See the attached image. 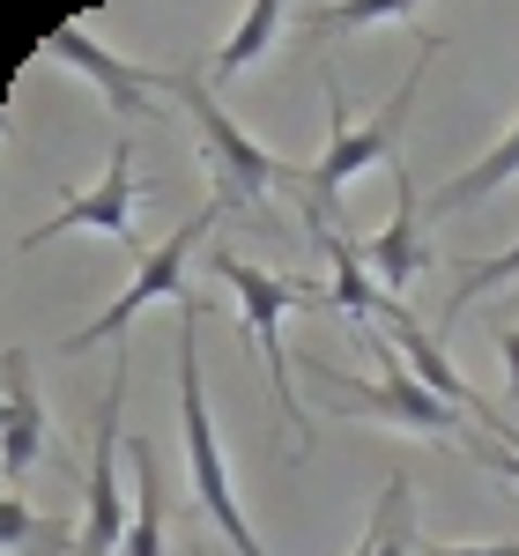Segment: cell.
Wrapping results in <instances>:
<instances>
[{
    "mask_svg": "<svg viewBox=\"0 0 519 556\" xmlns=\"http://www.w3.org/2000/svg\"><path fill=\"white\" fill-rule=\"evenodd\" d=\"M201 319L208 304L186 298L178 304V438H186V475H193V497L216 527L223 542L238 556H267L245 513H238V490H230V460H223V438H216V416H208V386H201Z\"/></svg>",
    "mask_w": 519,
    "mask_h": 556,
    "instance_id": "2",
    "label": "cell"
},
{
    "mask_svg": "<svg viewBox=\"0 0 519 556\" xmlns=\"http://www.w3.org/2000/svg\"><path fill=\"white\" fill-rule=\"evenodd\" d=\"M216 223H223L216 208L186 215V223H178L172 238H164L156 253H149L141 267H134V282H127V290H119L112 304H104L97 319H83L75 334H60V356H83L89 342H119V334H127L134 319H141L149 304H164V298H172V304H186V298H193V290H186V260H193V245H201V238H208Z\"/></svg>",
    "mask_w": 519,
    "mask_h": 556,
    "instance_id": "5",
    "label": "cell"
},
{
    "mask_svg": "<svg viewBox=\"0 0 519 556\" xmlns=\"http://www.w3.org/2000/svg\"><path fill=\"white\" fill-rule=\"evenodd\" d=\"M0 379H8V393H0V468H8V490H15L52 453V430H45V393H38V371H30V349H8Z\"/></svg>",
    "mask_w": 519,
    "mask_h": 556,
    "instance_id": "11",
    "label": "cell"
},
{
    "mask_svg": "<svg viewBox=\"0 0 519 556\" xmlns=\"http://www.w3.org/2000/svg\"><path fill=\"white\" fill-rule=\"evenodd\" d=\"M512 178H519V119H512V134H505V141H490V149H482L468 172H453L445 186H438L431 208L438 215H468V208H482L497 186H512Z\"/></svg>",
    "mask_w": 519,
    "mask_h": 556,
    "instance_id": "13",
    "label": "cell"
},
{
    "mask_svg": "<svg viewBox=\"0 0 519 556\" xmlns=\"http://www.w3.org/2000/svg\"><path fill=\"white\" fill-rule=\"evenodd\" d=\"M127 475H134V527L119 556H164V475H156L149 438H127Z\"/></svg>",
    "mask_w": 519,
    "mask_h": 556,
    "instance_id": "15",
    "label": "cell"
},
{
    "mask_svg": "<svg viewBox=\"0 0 519 556\" xmlns=\"http://www.w3.org/2000/svg\"><path fill=\"white\" fill-rule=\"evenodd\" d=\"M319 245H327V267H334V312H342V319H356V327H371V319L387 327V312H393L401 298H387V290L371 282L364 253L349 245L342 230H319Z\"/></svg>",
    "mask_w": 519,
    "mask_h": 556,
    "instance_id": "14",
    "label": "cell"
},
{
    "mask_svg": "<svg viewBox=\"0 0 519 556\" xmlns=\"http://www.w3.org/2000/svg\"><path fill=\"white\" fill-rule=\"evenodd\" d=\"M216 275L230 282V298H238V327H245V342L267 356L275 408H282V424H290V453H312V424H304L298 379H290V356H282V312H298V304L327 312V304H334V290H304V282L267 275V267H253V260H238V253H216Z\"/></svg>",
    "mask_w": 519,
    "mask_h": 556,
    "instance_id": "3",
    "label": "cell"
},
{
    "mask_svg": "<svg viewBox=\"0 0 519 556\" xmlns=\"http://www.w3.org/2000/svg\"><path fill=\"white\" fill-rule=\"evenodd\" d=\"M431 556H519V542H476V549H431Z\"/></svg>",
    "mask_w": 519,
    "mask_h": 556,
    "instance_id": "22",
    "label": "cell"
},
{
    "mask_svg": "<svg viewBox=\"0 0 519 556\" xmlns=\"http://www.w3.org/2000/svg\"><path fill=\"white\" fill-rule=\"evenodd\" d=\"M45 52H52L60 67L89 75V83H97V97L112 104V119H119V127H134L141 112H156L149 97H178V75H156V67H141V60H119L112 45H97V38H89L83 23H60Z\"/></svg>",
    "mask_w": 519,
    "mask_h": 556,
    "instance_id": "9",
    "label": "cell"
},
{
    "mask_svg": "<svg viewBox=\"0 0 519 556\" xmlns=\"http://www.w3.org/2000/svg\"><path fill=\"white\" fill-rule=\"evenodd\" d=\"M364 267H371V282H379L387 298H408V290L438 267V245H431V230H423V201H416L408 164H393V215L371 230Z\"/></svg>",
    "mask_w": 519,
    "mask_h": 556,
    "instance_id": "10",
    "label": "cell"
},
{
    "mask_svg": "<svg viewBox=\"0 0 519 556\" xmlns=\"http://www.w3.org/2000/svg\"><path fill=\"white\" fill-rule=\"evenodd\" d=\"M134 208H141V178H134V134L119 127L104 178H97V186H83V193H67V201L52 208V223H30V230L15 238V253H45V245H52V238H67V230H104L112 245H127L134 260H149V253H141V230H134Z\"/></svg>",
    "mask_w": 519,
    "mask_h": 556,
    "instance_id": "6",
    "label": "cell"
},
{
    "mask_svg": "<svg viewBox=\"0 0 519 556\" xmlns=\"http://www.w3.org/2000/svg\"><path fill=\"white\" fill-rule=\"evenodd\" d=\"M482 424L497 430V438H490V445H476V468H490V475H505V482H519V430L505 424L490 401H482Z\"/></svg>",
    "mask_w": 519,
    "mask_h": 556,
    "instance_id": "20",
    "label": "cell"
},
{
    "mask_svg": "<svg viewBox=\"0 0 519 556\" xmlns=\"http://www.w3.org/2000/svg\"><path fill=\"white\" fill-rule=\"evenodd\" d=\"M186 556H208V542H193V549H186Z\"/></svg>",
    "mask_w": 519,
    "mask_h": 556,
    "instance_id": "23",
    "label": "cell"
},
{
    "mask_svg": "<svg viewBox=\"0 0 519 556\" xmlns=\"http://www.w3.org/2000/svg\"><path fill=\"white\" fill-rule=\"evenodd\" d=\"M387 334H393L401 349H408V371L431 386L438 401H453L460 416H482V393H476L468 379H460V371H453V356H445V349H438L431 334H423V327L408 319V304H393V312H387Z\"/></svg>",
    "mask_w": 519,
    "mask_h": 556,
    "instance_id": "12",
    "label": "cell"
},
{
    "mask_svg": "<svg viewBox=\"0 0 519 556\" xmlns=\"http://www.w3.org/2000/svg\"><path fill=\"white\" fill-rule=\"evenodd\" d=\"M119 401H127V349L112 356V379H104V401H97V445H89V519H83V549L75 556H119L127 549L134 505L119 490V468H127V438H119Z\"/></svg>",
    "mask_w": 519,
    "mask_h": 556,
    "instance_id": "7",
    "label": "cell"
},
{
    "mask_svg": "<svg viewBox=\"0 0 519 556\" xmlns=\"http://www.w3.org/2000/svg\"><path fill=\"white\" fill-rule=\"evenodd\" d=\"M290 15H298V8H282V0H253V8L238 15V30L223 38V52H216V67H208V75L230 83V75H245L253 60H267V45L282 38V23H290Z\"/></svg>",
    "mask_w": 519,
    "mask_h": 556,
    "instance_id": "16",
    "label": "cell"
},
{
    "mask_svg": "<svg viewBox=\"0 0 519 556\" xmlns=\"http://www.w3.org/2000/svg\"><path fill=\"white\" fill-rule=\"evenodd\" d=\"M312 38H349V30H393V23H423L416 0H342V8H298Z\"/></svg>",
    "mask_w": 519,
    "mask_h": 556,
    "instance_id": "18",
    "label": "cell"
},
{
    "mask_svg": "<svg viewBox=\"0 0 519 556\" xmlns=\"http://www.w3.org/2000/svg\"><path fill=\"white\" fill-rule=\"evenodd\" d=\"M512 282H519V245H505L497 260H460V290L445 298V327H453L482 290H512Z\"/></svg>",
    "mask_w": 519,
    "mask_h": 556,
    "instance_id": "19",
    "label": "cell"
},
{
    "mask_svg": "<svg viewBox=\"0 0 519 556\" xmlns=\"http://www.w3.org/2000/svg\"><path fill=\"white\" fill-rule=\"evenodd\" d=\"M371 349H379V379H349V371H327V364H319V379L342 393L334 408H342V416H379V424L423 430V438H453V430H460V408L438 401L416 371H401V364L387 356V342H371Z\"/></svg>",
    "mask_w": 519,
    "mask_h": 556,
    "instance_id": "8",
    "label": "cell"
},
{
    "mask_svg": "<svg viewBox=\"0 0 519 556\" xmlns=\"http://www.w3.org/2000/svg\"><path fill=\"white\" fill-rule=\"evenodd\" d=\"M490 349H497V364H505V379H512V401H519V319H512V327H497Z\"/></svg>",
    "mask_w": 519,
    "mask_h": 556,
    "instance_id": "21",
    "label": "cell"
},
{
    "mask_svg": "<svg viewBox=\"0 0 519 556\" xmlns=\"http://www.w3.org/2000/svg\"><path fill=\"white\" fill-rule=\"evenodd\" d=\"M178 104L193 112V127H201V164H208V208L216 215H238V208H267V193L282 186V178H298L267 141L238 127L230 112H223L208 83L193 75V67H178Z\"/></svg>",
    "mask_w": 519,
    "mask_h": 556,
    "instance_id": "4",
    "label": "cell"
},
{
    "mask_svg": "<svg viewBox=\"0 0 519 556\" xmlns=\"http://www.w3.org/2000/svg\"><path fill=\"white\" fill-rule=\"evenodd\" d=\"M0 549L8 556H75L83 534H60L45 513L23 505V490H8V497H0Z\"/></svg>",
    "mask_w": 519,
    "mask_h": 556,
    "instance_id": "17",
    "label": "cell"
},
{
    "mask_svg": "<svg viewBox=\"0 0 519 556\" xmlns=\"http://www.w3.org/2000/svg\"><path fill=\"white\" fill-rule=\"evenodd\" d=\"M431 52H438V38L416 45V67H408V83L393 89V104L379 119H356L349 97H342V75L327 67V149H319L312 172H298L304 223H312V230H334V208H342L349 178H364L371 164H401V134H408V112H416V89L431 75Z\"/></svg>",
    "mask_w": 519,
    "mask_h": 556,
    "instance_id": "1",
    "label": "cell"
}]
</instances>
